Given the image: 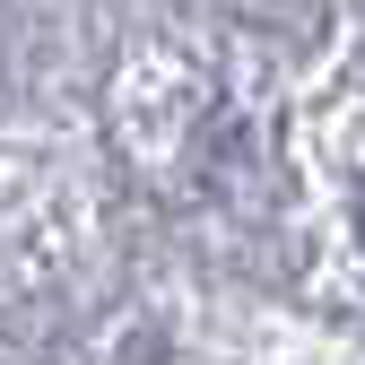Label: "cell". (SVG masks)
I'll return each mask as SVG.
<instances>
[{
    "label": "cell",
    "mask_w": 365,
    "mask_h": 365,
    "mask_svg": "<svg viewBox=\"0 0 365 365\" xmlns=\"http://www.w3.org/2000/svg\"><path fill=\"white\" fill-rule=\"evenodd\" d=\"M356 235H365V200H356Z\"/></svg>",
    "instance_id": "cell-1"
}]
</instances>
